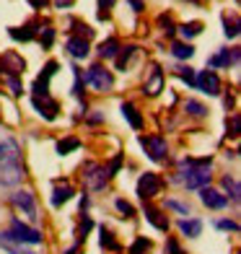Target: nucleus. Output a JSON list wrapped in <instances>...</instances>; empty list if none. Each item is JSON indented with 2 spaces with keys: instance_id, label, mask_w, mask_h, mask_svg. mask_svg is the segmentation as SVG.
<instances>
[{
  "instance_id": "17",
  "label": "nucleus",
  "mask_w": 241,
  "mask_h": 254,
  "mask_svg": "<svg viewBox=\"0 0 241 254\" xmlns=\"http://www.w3.org/2000/svg\"><path fill=\"white\" fill-rule=\"evenodd\" d=\"M179 231L184 236H189V239H197L202 234V221L200 218H184V221L179 223Z\"/></svg>"
},
{
  "instance_id": "37",
  "label": "nucleus",
  "mask_w": 241,
  "mask_h": 254,
  "mask_svg": "<svg viewBox=\"0 0 241 254\" xmlns=\"http://www.w3.org/2000/svg\"><path fill=\"white\" fill-rule=\"evenodd\" d=\"M73 26L78 29V34H80V39H88V37H94V29H91V26H86V24H80V21H75Z\"/></svg>"
},
{
  "instance_id": "42",
  "label": "nucleus",
  "mask_w": 241,
  "mask_h": 254,
  "mask_svg": "<svg viewBox=\"0 0 241 254\" xmlns=\"http://www.w3.org/2000/svg\"><path fill=\"white\" fill-rule=\"evenodd\" d=\"M215 226L221 228V231H239V223L236 221H218Z\"/></svg>"
},
{
  "instance_id": "23",
  "label": "nucleus",
  "mask_w": 241,
  "mask_h": 254,
  "mask_svg": "<svg viewBox=\"0 0 241 254\" xmlns=\"http://www.w3.org/2000/svg\"><path fill=\"white\" fill-rule=\"evenodd\" d=\"M171 55L177 57V60H189V57L194 55V47L187 42H177V44H171Z\"/></svg>"
},
{
  "instance_id": "49",
  "label": "nucleus",
  "mask_w": 241,
  "mask_h": 254,
  "mask_svg": "<svg viewBox=\"0 0 241 254\" xmlns=\"http://www.w3.org/2000/svg\"><path fill=\"white\" fill-rule=\"evenodd\" d=\"M62 254H78V244H75V247H70L67 252H62Z\"/></svg>"
},
{
  "instance_id": "35",
  "label": "nucleus",
  "mask_w": 241,
  "mask_h": 254,
  "mask_svg": "<svg viewBox=\"0 0 241 254\" xmlns=\"http://www.w3.org/2000/svg\"><path fill=\"white\" fill-rule=\"evenodd\" d=\"M112 5H114V0H99V18H109Z\"/></svg>"
},
{
  "instance_id": "25",
  "label": "nucleus",
  "mask_w": 241,
  "mask_h": 254,
  "mask_svg": "<svg viewBox=\"0 0 241 254\" xmlns=\"http://www.w3.org/2000/svg\"><path fill=\"white\" fill-rule=\"evenodd\" d=\"M78 148H80V140H78V137H65V140L57 143V153H60V156H67V153L78 151Z\"/></svg>"
},
{
  "instance_id": "38",
  "label": "nucleus",
  "mask_w": 241,
  "mask_h": 254,
  "mask_svg": "<svg viewBox=\"0 0 241 254\" xmlns=\"http://www.w3.org/2000/svg\"><path fill=\"white\" fill-rule=\"evenodd\" d=\"M226 127L231 130V132H228L231 137H239V114H234V117H231V122H226Z\"/></svg>"
},
{
  "instance_id": "46",
  "label": "nucleus",
  "mask_w": 241,
  "mask_h": 254,
  "mask_svg": "<svg viewBox=\"0 0 241 254\" xmlns=\"http://www.w3.org/2000/svg\"><path fill=\"white\" fill-rule=\"evenodd\" d=\"M55 3H57V8H70L75 0H55Z\"/></svg>"
},
{
  "instance_id": "40",
  "label": "nucleus",
  "mask_w": 241,
  "mask_h": 254,
  "mask_svg": "<svg viewBox=\"0 0 241 254\" xmlns=\"http://www.w3.org/2000/svg\"><path fill=\"white\" fill-rule=\"evenodd\" d=\"M166 252L169 254H184V252L179 249V241L177 239H166Z\"/></svg>"
},
{
  "instance_id": "26",
  "label": "nucleus",
  "mask_w": 241,
  "mask_h": 254,
  "mask_svg": "<svg viewBox=\"0 0 241 254\" xmlns=\"http://www.w3.org/2000/svg\"><path fill=\"white\" fill-rule=\"evenodd\" d=\"M223 187H226V192H228V194H231V200H234V202H236V200L241 197V187H239L236 177L226 174V177H223Z\"/></svg>"
},
{
  "instance_id": "7",
  "label": "nucleus",
  "mask_w": 241,
  "mask_h": 254,
  "mask_svg": "<svg viewBox=\"0 0 241 254\" xmlns=\"http://www.w3.org/2000/svg\"><path fill=\"white\" fill-rule=\"evenodd\" d=\"M194 88H200L208 96H218L221 94V78L215 70H202L200 75H194Z\"/></svg>"
},
{
  "instance_id": "47",
  "label": "nucleus",
  "mask_w": 241,
  "mask_h": 254,
  "mask_svg": "<svg viewBox=\"0 0 241 254\" xmlns=\"http://www.w3.org/2000/svg\"><path fill=\"white\" fill-rule=\"evenodd\" d=\"M29 3H31V8H44V5H47V0H29Z\"/></svg>"
},
{
  "instance_id": "31",
  "label": "nucleus",
  "mask_w": 241,
  "mask_h": 254,
  "mask_svg": "<svg viewBox=\"0 0 241 254\" xmlns=\"http://www.w3.org/2000/svg\"><path fill=\"white\" fill-rule=\"evenodd\" d=\"M114 207H117V210L122 213V218H132V215H135V207H132L130 202H124L122 197L114 200Z\"/></svg>"
},
{
  "instance_id": "32",
  "label": "nucleus",
  "mask_w": 241,
  "mask_h": 254,
  "mask_svg": "<svg viewBox=\"0 0 241 254\" xmlns=\"http://www.w3.org/2000/svg\"><path fill=\"white\" fill-rule=\"evenodd\" d=\"M187 114H192V117H205V114H208V109L202 107L200 101H187Z\"/></svg>"
},
{
  "instance_id": "9",
  "label": "nucleus",
  "mask_w": 241,
  "mask_h": 254,
  "mask_svg": "<svg viewBox=\"0 0 241 254\" xmlns=\"http://www.w3.org/2000/svg\"><path fill=\"white\" fill-rule=\"evenodd\" d=\"M57 73V63L52 60V63H47L44 65V70H42V75L34 80V94L37 96H50V80H52V75Z\"/></svg>"
},
{
  "instance_id": "19",
  "label": "nucleus",
  "mask_w": 241,
  "mask_h": 254,
  "mask_svg": "<svg viewBox=\"0 0 241 254\" xmlns=\"http://www.w3.org/2000/svg\"><path fill=\"white\" fill-rule=\"evenodd\" d=\"M70 197H73V187H70V184H57V187L52 190V205L55 207L65 205Z\"/></svg>"
},
{
  "instance_id": "6",
  "label": "nucleus",
  "mask_w": 241,
  "mask_h": 254,
  "mask_svg": "<svg viewBox=\"0 0 241 254\" xmlns=\"http://www.w3.org/2000/svg\"><path fill=\"white\" fill-rule=\"evenodd\" d=\"M140 145L145 148L148 158H153V161H164L166 153H169V145H166V140L161 135H145V137H140Z\"/></svg>"
},
{
  "instance_id": "18",
  "label": "nucleus",
  "mask_w": 241,
  "mask_h": 254,
  "mask_svg": "<svg viewBox=\"0 0 241 254\" xmlns=\"http://www.w3.org/2000/svg\"><path fill=\"white\" fill-rule=\"evenodd\" d=\"M239 63V50H223L221 55H215L210 60V67H228V65H236Z\"/></svg>"
},
{
  "instance_id": "34",
  "label": "nucleus",
  "mask_w": 241,
  "mask_h": 254,
  "mask_svg": "<svg viewBox=\"0 0 241 254\" xmlns=\"http://www.w3.org/2000/svg\"><path fill=\"white\" fill-rule=\"evenodd\" d=\"M177 73H179V78H181V80H184V83H187V86H194V70H192V67H189V65H184V67H179V70H177Z\"/></svg>"
},
{
  "instance_id": "45",
  "label": "nucleus",
  "mask_w": 241,
  "mask_h": 254,
  "mask_svg": "<svg viewBox=\"0 0 241 254\" xmlns=\"http://www.w3.org/2000/svg\"><path fill=\"white\" fill-rule=\"evenodd\" d=\"M88 231H91V221L86 218V221L80 223V239H86V234H88Z\"/></svg>"
},
{
  "instance_id": "28",
  "label": "nucleus",
  "mask_w": 241,
  "mask_h": 254,
  "mask_svg": "<svg viewBox=\"0 0 241 254\" xmlns=\"http://www.w3.org/2000/svg\"><path fill=\"white\" fill-rule=\"evenodd\" d=\"M179 31H181V37H184V39H192V37H197V34L202 31V24H200V21H189V24L179 26Z\"/></svg>"
},
{
  "instance_id": "33",
  "label": "nucleus",
  "mask_w": 241,
  "mask_h": 254,
  "mask_svg": "<svg viewBox=\"0 0 241 254\" xmlns=\"http://www.w3.org/2000/svg\"><path fill=\"white\" fill-rule=\"evenodd\" d=\"M223 26H226L223 31H226L228 39H236V37H239V21H236V18H231V21L223 18Z\"/></svg>"
},
{
  "instance_id": "39",
  "label": "nucleus",
  "mask_w": 241,
  "mask_h": 254,
  "mask_svg": "<svg viewBox=\"0 0 241 254\" xmlns=\"http://www.w3.org/2000/svg\"><path fill=\"white\" fill-rule=\"evenodd\" d=\"M3 247L10 252V254H34V252H29V249H24V247H21V244H5V241H3Z\"/></svg>"
},
{
  "instance_id": "41",
  "label": "nucleus",
  "mask_w": 241,
  "mask_h": 254,
  "mask_svg": "<svg viewBox=\"0 0 241 254\" xmlns=\"http://www.w3.org/2000/svg\"><path fill=\"white\" fill-rule=\"evenodd\" d=\"M120 164H122V156H117V158H112V164H109V169H107V177H114L120 171Z\"/></svg>"
},
{
  "instance_id": "13",
  "label": "nucleus",
  "mask_w": 241,
  "mask_h": 254,
  "mask_svg": "<svg viewBox=\"0 0 241 254\" xmlns=\"http://www.w3.org/2000/svg\"><path fill=\"white\" fill-rule=\"evenodd\" d=\"M83 177H86L91 190H104V184H107V169H101L99 164H88Z\"/></svg>"
},
{
  "instance_id": "24",
  "label": "nucleus",
  "mask_w": 241,
  "mask_h": 254,
  "mask_svg": "<svg viewBox=\"0 0 241 254\" xmlns=\"http://www.w3.org/2000/svg\"><path fill=\"white\" fill-rule=\"evenodd\" d=\"M145 218L151 221L158 231H166L169 228V221L166 218H161V210H156V207H145Z\"/></svg>"
},
{
  "instance_id": "2",
  "label": "nucleus",
  "mask_w": 241,
  "mask_h": 254,
  "mask_svg": "<svg viewBox=\"0 0 241 254\" xmlns=\"http://www.w3.org/2000/svg\"><path fill=\"white\" fill-rule=\"evenodd\" d=\"M181 179H184L187 190H202L210 182V158H184L181 161Z\"/></svg>"
},
{
  "instance_id": "15",
  "label": "nucleus",
  "mask_w": 241,
  "mask_h": 254,
  "mask_svg": "<svg viewBox=\"0 0 241 254\" xmlns=\"http://www.w3.org/2000/svg\"><path fill=\"white\" fill-rule=\"evenodd\" d=\"M120 112H122V117L130 122V127H132V130H140V127H143V114L137 112V107H135V104L124 101L122 107H120Z\"/></svg>"
},
{
  "instance_id": "10",
  "label": "nucleus",
  "mask_w": 241,
  "mask_h": 254,
  "mask_svg": "<svg viewBox=\"0 0 241 254\" xmlns=\"http://www.w3.org/2000/svg\"><path fill=\"white\" fill-rule=\"evenodd\" d=\"M161 91H164V70H161L158 65H153L151 67V75H148L145 83H143V94L156 96V94H161Z\"/></svg>"
},
{
  "instance_id": "5",
  "label": "nucleus",
  "mask_w": 241,
  "mask_h": 254,
  "mask_svg": "<svg viewBox=\"0 0 241 254\" xmlns=\"http://www.w3.org/2000/svg\"><path fill=\"white\" fill-rule=\"evenodd\" d=\"M86 83L94 86L96 91H109L114 86V75L107 70L104 65H91L86 73Z\"/></svg>"
},
{
  "instance_id": "3",
  "label": "nucleus",
  "mask_w": 241,
  "mask_h": 254,
  "mask_svg": "<svg viewBox=\"0 0 241 254\" xmlns=\"http://www.w3.org/2000/svg\"><path fill=\"white\" fill-rule=\"evenodd\" d=\"M42 231L39 228H31L26 223H21V221H13L10 223L8 231H3L0 234V241H5V244H42Z\"/></svg>"
},
{
  "instance_id": "22",
  "label": "nucleus",
  "mask_w": 241,
  "mask_h": 254,
  "mask_svg": "<svg viewBox=\"0 0 241 254\" xmlns=\"http://www.w3.org/2000/svg\"><path fill=\"white\" fill-rule=\"evenodd\" d=\"M99 244L101 247H104L107 252H120L122 247H120V241L117 239H114V234H112V231L109 228H101V236H99Z\"/></svg>"
},
{
  "instance_id": "20",
  "label": "nucleus",
  "mask_w": 241,
  "mask_h": 254,
  "mask_svg": "<svg viewBox=\"0 0 241 254\" xmlns=\"http://www.w3.org/2000/svg\"><path fill=\"white\" fill-rule=\"evenodd\" d=\"M120 39H114V37H109L107 42H101V47H99V55H101V60H112V57H117V52H120Z\"/></svg>"
},
{
  "instance_id": "30",
  "label": "nucleus",
  "mask_w": 241,
  "mask_h": 254,
  "mask_svg": "<svg viewBox=\"0 0 241 254\" xmlns=\"http://www.w3.org/2000/svg\"><path fill=\"white\" fill-rule=\"evenodd\" d=\"M39 42H42V47H44V50H50V47H52V42H55V29H52V26H44L42 34H39Z\"/></svg>"
},
{
  "instance_id": "27",
  "label": "nucleus",
  "mask_w": 241,
  "mask_h": 254,
  "mask_svg": "<svg viewBox=\"0 0 241 254\" xmlns=\"http://www.w3.org/2000/svg\"><path fill=\"white\" fill-rule=\"evenodd\" d=\"M132 52H135V47L132 44H127V47H120V52H117V70H124L127 67V63H130V57H132Z\"/></svg>"
},
{
  "instance_id": "48",
  "label": "nucleus",
  "mask_w": 241,
  "mask_h": 254,
  "mask_svg": "<svg viewBox=\"0 0 241 254\" xmlns=\"http://www.w3.org/2000/svg\"><path fill=\"white\" fill-rule=\"evenodd\" d=\"M130 5H132V10H137V13L143 10V3H140V0H130Z\"/></svg>"
},
{
  "instance_id": "50",
  "label": "nucleus",
  "mask_w": 241,
  "mask_h": 254,
  "mask_svg": "<svg viewBox=\"0 0 241 254\" xmlns=\"http://www.w3.org/2000/svg\"><path fill=\"white\" fill-rule=\"evenodd\" d=\"M3 143H5V140H0V151H3Z\"/></svg>"
},
{
  "instance_id": "21",
  "label": "nucleus",
  "mask_w": 241,
  "mask_h": 254,
  "mask_svg": "<svg viewBox=\"0 0 241 254\" xmlns=\"http://www.w3.org/2000/svg\"><path fill=\"white\" fill-rule=\"evenodd\" d=\"M8 34H10L16 42H29V39L37 37V24H29V26H21V29H10Z\"/></svg>"
},
{
  "instance_id": "1",
  "label": "nucleus",
  "mask_w": 241,
  "mask_h": 254,
  "mask_svg": "<svg viewBox=\"0 0 241 254\" xmlns=\"http://www.w3.org/2000/svg\"><path fill=\"white\" fill-rule=\"evenodd\" d=\"M21 179H24V164H21L18 145L13 140H5L0 151V187H16Z\"/></svg>"
},
{
  "instance_id": "12",
  "label": "nucleus",
  "mask_w": 241,
  "mask_h": 254,
  "mask_svg": "<svg viewBox=\"0 0 241 254\" xmlns=\"http://www.w3.org/2000/svg\"><path fill=\"white\" fill-rule=\"evenodd\" d=\"M24 67H26V63L21 60V55H16V52H5L3 57H0V70H8L10 78L21 75V73H24Z\"/></svg>"
},
{
  "instance_id": "16",
  "label": "nucleus",
  "mask_w": 241,
  "mask_h": 254,
  "mask_svg": "<svg viewBox=\"0 0 241 254\" xmlns=\"http://www.w3.org/2000/svg\"><path fill=\"white\" fill-rule=\"evenodd\" d=\"M67 52H70L75 60H83V57H88V42L80 39V37H70L67 39Z\"/></svg>"
},
{
  "instance_id": "44",
  "label": "nucleus",
  "mask_w": 241,
  "mask_h": 254,
  "mask_svg": "<svg viewBox=\"0 0 241 254\" xmlns=\"http://www.w3.org/2000/svg\"><path fill=\"white\" fill-rule=\"evenodd\" d=\"M8 86H10V91H13L16 96H21V91H24V88H21V83H18V78H8Z\"/></svg>"
},
{
  "instance_id": "11",
  "label": "nucleus",
  "mask_w": 241,
  "mask_h": 254,
  "mask_svg": "<svg viewBox=\"0 0 241 254\" xmlns=\"http://www.w3.org/2000/svg\"><path fill=\"white\" fill-rule=\"evenodd\" d=\"M200 200H202L205 207H213V210H223V207L228 205L226 194H221L218 190H210V187H202L200 190Z\"/></svg>"
},
{
  "instance_id": "14",
  "label": "nucleus",
  "mask_w": 241,
  "mask_h": 254,
  "mask_svg": "<svg viewBox=\"0 0 241 254\" xmlns=\"http://www.w3.org/2000/svg\"><path fill=\"white\" fill-rule=\"evenodd\" d=\"M34 109H37L44 120H55L60 107H57V101H52L50 96H34Z\"/></svg>"
},
{
  "instance_id": "29",
  "label": "nucleus",
  "mask_w": 241,
  "mask_h": 254,
  "mask_svg": "<svg viewBox=\"0 0 241 254\" xmlns=\"http://www.w3.org/2000/svg\"><path fill=\"white\" fill-rule=\"evenodd\" d=\"M153 244H151V239H145V236H137L135 239V244L130 247V254H145L148 249H151Z\"/></svg>"
},
{
  "instance_id": "4",
  "label": "nucleus",
  "mask_w": 241,
  "mask_h": 254,
  "mask_svg": "<svg viewBox=\"0 0 241 254\" xmlns=\"http://www.w3.org/2000/svg\"><path fill=\"white\" fill-rule=\"evenodd\" d=\"M164 190V179L153 171H145V174L137 179V194H140V200H153L156 194H161Z\"/></svg>"
},
{
  "instance_id": "36",
  "label": "nucleus",
  "mask_w": 241,
  "mask_h": 254,
  "mask_svg": "<svg viewBox=\"0 0 241 254\" xmlns=\"http://www.w3.org/2000/svg\"><path fill=\"white\" fill-rule=\"evenodd\" d=\"M166 207H171V210H177V213H181V215H189V205H184V202L169 200V202H166Z\"/></svg>"
},
{
  "instance_id": "8",
  "label": "nucleus",
  "mask_w": 241,
  "mask_h": 254,
  "mask_svg": "<svg viewBox=\"0 0 241 254\" xmlns=\"http://www.w3.org/2000/svg\"><path fill=\"white\" fill-rule=\"evenodd\" d=\"M10 202H13L18 210H24L31 221H39V215H37V200H34V194L26 192V190H18L10 194Z\"/></svg>"
},
{
  "instance_id": "43",
  "label": "nucleus",
  "mask_w": 241,
  "mask_h": 254,
  "mask_svg": "<svg viewBox=\"0 0 241 254\" xmlns=\"http://www.w3.org/2000/svg\"><path fill=\"white\" fill-rule=\"evenodd\" d=\"M161 26H164V34L166 37H174V24H171V18H161Z\"/></svg>"
}]
</instances>
